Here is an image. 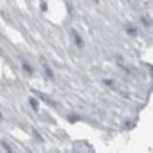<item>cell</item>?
Here are the masks:
<instances>
[{
    "label": "cell",
    "instance_id": "1",
    "mask_svg": "<svg viewBox=\"0 0 153 153\" xmlns=\"http://www.w3.org/2000/svg\"><path fill=\"white\" fill-rule=\"evenodd\" d=\"M72 36H73V38H74V41H76V46H78V47H82V46H84V41H82L81 37L79 36V33L76 32V30H72Z\"/></svg>",
    "mask_w": 153,
    "mask_h": 153
},
{
    "label": "cell",
    "instance_id": "2",
    "mask_svg": "<svg viewBox=\"0 0 153 153\" xmlns=\"http://www.w3.org/2000/svg\"><path fill=\"white\" fill-rule=\"evenodd\" d=\"M30 105L32 106V108H33L36 112L39 111V102L36 98H30Z\"/></svg>",
    "mask_w": 153,
    "mask_h": 153
},
{
    "label": "cell",
    "instance_id": "3",
    "mask_svg": "<svg viewBox=\"0 0 153 153\" xmlns=\"http://www.w3.org/2000/svg\"><path fill=\"white\" fill-rule=\"evenodd\" d=\"M32 92H33V93H36V94H38V96L40 97V98H42V99H44V100H45L46 102H48L50 105H54V104H53V102H52V101H51V100H50V99H48L47 97H46V96H44L42 93H39V92H38V91H37V90H32Z\"/></svg>",
    "mask_w": 153,
    "mask_h": 153
},
{
    "label": "cell",
    "instance_id": "4",
    "mask_svg": "<svg viewBox=\"0 0 153 153\" xmlns=\"http://www.w3.org/2000/svg\"><path fill=\"white\" fill-rule=\"evenodd\" d=\"M22 66H24V68H25L30 74H32V73H33V67H32L31 65H28L27 62H24V65H22Z\"/></svg>",
    "mask_w": 153,
    "mask_h": 153
},
{
    "label": "cell",
    "instance_id": "5",
    "mask_svg": "<svg viewBox=\"0 0 153 153\" xmlns=\"http://www.w3.org/2000/svg\"><path fill=\"white\" fill-rule=\"evenodd\" d=\"M45 71H46V76H48V78H51V79L54 78V76H53V72L51 71V68H50L48 66H45Z\"/></svg>",
    "mask_w": 153,
    "mask_h": 153
},
{
    "label": "cell",
    "instance_id": "6",
    "mask_svg": "<svg viewBox=\"0 0 153 153\" xmlns=\"http://www.w3.org/2000/svg\"><path fill=\"white\" fill-rule=\"evenodd\" d=\"M127 33H128V34H132V36L137 34V28H135V27H132V26H128V27H127Z\"/></svg>",
    "mask_w": 153,
    "mask_h": 153
},
{
    "label": "cell",
    "instance_id": "7",
    "mask_svg": "<svg viewBox=\"0 0 153 153\" xmlns=\"http://www.w3.org/2000/svg\"><path fill=\"white\" fill-rule=\"evenodd\" d=\"M1 145L4 146V149H5V150H6L7 152H10V153H12V152H13V151H12V149L10 147V145H8V144H6L5 141H1Z\"/></svg>",
    "mask_w": 153,
    "mask_h": 153
},
{
    "label": "cell",
    "instance_id": "8",
    "mask_svg": "<svg viewBox=\"0 0 153 153\" xmlns=\"http://www.w3.org/2000/svg\"><path fill=\"white\" fill-rule=\"evenodd\" d=\"M41 10L42 11H47V5L44 2V4H41Z\"/></svg>",
    "mask_w": 153,
    "mask_h": 153
},
{
    "label": "cell",
    "instance_id": "9",
    "mask_svg": "<svg viewBox=\"0 0 153 153\" xmlns=\"http://www.w3.org/2000/svg\"><path fill=\"white\" fill-rule=\"evenodd\" d=\"M105 81V84H107V85H112L113 82H112V80H104Z\"/></svg>",
    "mask_w": 153,
    "mask_h": 153
},
{
    "label": "cell",
    "instance_id": "10",
    "mask_svg": "<svg viewBox=\"0 0 153 153\" xmlns=\"http://www.w3.org/2000/svg\"><path fill=\"white\" fill-rule=\"evenodd\" d=\"M0 119H2V114H1V112H0Z\"/></svg>",
    "mask_w": 153,
    "mask_h": 153
},
{
    "label": "cell",
    "instance_id": "11",
    "mask_svg": "<svg viewBox=\"0 0 153 153\" xmlns=\"http://www.w3.org/2000/svg\"><path fill=\"white\" fill-rule=\"evenodd\" d=\"M0 54H1V48H0Z\"/></svg>",
    "mask_w": 153,
    "mask_h": 153
},
{
    "label": "cell",
    "instance_id": "12",
    "mask_svg": "<svg viewBox=\"0 0 153 153\" xmlns=\"http://www.w3.org/2000/svg\"><path fill=\"white\" fill-rule=\"evenodd\" d=\"M96 2H98V0H96Z\"/></svg>",
    "mask_w": 153,
    "mask_h": 153
}]
</instances>
